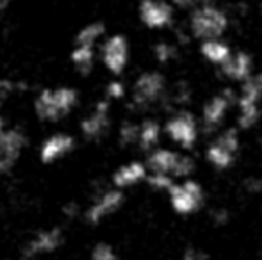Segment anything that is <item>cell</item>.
Instances as JSON below:
<instances>
[{"label": "cell", "mask_w": 262, "mask_h": 260, "mask_svg": "<svg viewBox=\"0 0 262 260\" xmlns=\"http://www.w3.org/2000/svg\"><path fill=\"white\" fill-rule=\"evenodd\" d=\"M79 104V93L72 86L47 87L34 100V111L41 122L55 123L66 118Z\"/></svg>", "instance_id": "6da1fadb"}, {"label": "cell", "mask_w": 262, "mask_h": 260, "mask_svg": "<svg viewBox=\"0 0 262 260\" xmlns=\"http://www.w3.org/2000/svg\"><path fill=\"white\" fill-rule=\"evenodd\" d=\"M230 20L221 7L214 4H198L189 18V31L198 39H216L227 32Z\"/></svg>", "instance_id": "7a4b0ae2"}, {"label": "cell", "mask_w": 262, "mask_h": 260, "mask_svg": "<svg viewBox=\"0 0 262 260\" xmlns=\"http://www.w3.org/2000/svg\"><path fill=\"white\" fill-rule=\"evenodd\" d=\"M166 94V79L161 72H143L132 86V104L146 109L161 102Z\"/></svg>", "instance_id": "3957f363"}, {"label": "cell", "mask_w": 262, "mask_h": 260, "mask_svg": "<svg viewBox=\"0 0 262 260\" xmlns=\"http://www.w3.org/2000/svg\"><path fill=\"white\" fill-rule=\"evenodd\" d=\"M128 57H130V49H128V41L123 34H113L102 43L100 59L107 72L113 75H120L125 72Z\"/></svg>", "instance_id": "277c9868"}, {"label": "cell", "mask_w": 262, "mask_h": 260, "mask_svg": "<svg viewBox=\"0 0 262 260\" xmlns=\"http://www.w3.org/2000/svg\"><path fill=\"white\" fill-rule=\"evenodd\" d=\"M27 146V135L20 129H4L0 132V173H9L20 160Z\"/></svg>", "instance_id": "5b68a950"}, {"label": "cell", "mask_w": 262, "mask_h": 260, "mask_svg": "<svg viewBox=\"0 0 262 260\" xmlns=\"http://www.w3.org/2000/svg\"><path fill=\"white\" fill-rule=\"evenodd\" d=\"M168 191L173 208L179 214H189V212L198 210V207L202 205V200H204L202 187L193 180H187L180 185L173 184Z\"/></svg>", "instance_id": "8992f818"}, {"label": "cell", "mask_w": 262, "mask_h": 260, "mask_svg": "<svg viewBox=\"0 0 262 260\" xmlns=\"http://www.w3.org/2000/svg\"><path fill=\"white\" fill-rule=\"evenodd\" d=\"M166 134L171 137V141L179 143L182 148H191L196 141L198 125L196 120L191 112L180 111L166 123Z\"/></svg>", "instance_id": "52a82bcc"}, {"label": "cell", "mask_w": 262, "mask_h": 260, "mask_svg": "<svg viewBox=\"0 0 262 260\" xmlns=\"http://www.w3.org/2000/svg\"><path fill=\"white\" fill-rule=\"evenodd\" d=\"M235 94L232 89H227L223 93L212 97L207 104L204 105L202 111V125L205 132H212L223 123L225 116H227L228 109H230L232 102H235Z\"/></svg>", "instance_id": "ba28073f"}, {"label": "cell", "mask_w": 262, "mask_h": 260, "mask_svg": "<svg viewBox=\"0 0 262 260\" xmlns=\"http://www.w3.org/2000/svg\"><path fill=\"white\" fill-rule=\"evenodd\" d=\"M138 11L148 29H166L173 21V7L166 0H141Z\"/></svg>", "instance_id": "9c48e42d"}, {"label": "cell", "mask_w": 262, "mask_h": 260, "mask_svg": "<svg viewBox=\"0 0 262 260\" xmlns=\"http://www.w3.org/2000/svg\"><path fill=\"white\" fill-rule=\"evenodd\" d=\"M111 127V105L107 100H100L86 118L80 122V132L86 139H100Z\"/></svg>", "instance_id": "30bf717a"}, {"label": "cell", "mask_w": 262, "mask_h": 260, "mask_svg": "<svg viewBox=\"0 0 262 260\" xmlns=\"http://www.w3.org/2000/svg\"><path fill=\"white\" fill-rule=\"evenodd\" d=\"M61 244H62L61 228L41 230V232L36 233L27 243V246L21 251V257H24V260H34V258L41 257V255H50V253H54Z\"/></svg>", "instance_id": "8fae6325"}, {"label": "cell", "mask_w": 262, "mask_h": 260, "mask_svg": "<svg viewBox=\"0 0 262 260\" xmlns=\"http://www.w3.org/2000/svg\"><path fill=\"white\" fill-rule=\"evenodd\" d=\"M73 148H75L73 135L66 134V132H57V134L49 135L41 143V146H39V160L43 164H52L55 160L68 155Z\"/></svg>", "instance_id": "7c38bea8"}, {"label": "cell", "mask_w": 262, "mask_h": 260, "mask_svg": "<svg viewBox=\"0 0 262 260\" xmlns=\"http://www.w3.org/2000/svg\"><path fill=\"white\" fill-rule=\"evenodd\" d=\"M123 203V193L118 191V189H111V191H105L102 196H98L93 203L88 207L86 210V219L91 223V225H97L102 219L107 218L109 214L116 212L118 208Z\"/></svg>", "instance_id": "4fadbf2b"}, {"label": "cell", "mask_w": 262, "mask_h": 260, "mask_svg": "<svg viewBox=\"0 0 262 260\" xmlns=\"http://www.w3.org/2000/svg\"><path fill=\"white\" fill-rule=\"evenodd\" d=\"M220 66L221 73L227 79L235 80V82H243V80H246L253 73L252 56L246 52H232L230 57Z\"/></svg>", "instance_id": "5bb4252c"}, {"label": "cell", "mask_w": 262, "mask_h": 260, "mask_svg": "<svg viewBox=\"0 0 262 260\" xmlns=\"http://www.w3.org/2000/svg\"><path fill=\"white\" fill-rule=\"evenodd\" d=\"M237 105H259L262 102V72L252 73L246 80H243L241 93L235 98Z\"/></svg>", "instance_id": "9a60e30c"}, {"label": "cell", "mask_w": 262, "mask_h": 260, "mask_svg": "<svg viewBox=\"0 0 262 260\" xmlns=\"http://www.w3.org/2000/svg\"><path fill=\"white\" fill-rule=\"evenodd\" d=\"M146 178V168L141 162H128L121 166L116 173L113 175V182L116 187H130L138 182Z\"/></svg>", "instance_id": "2e32d148"}, {"label": "cell", "mask_w": 262, "mask_h": 260, "mask_svg": "<svg viewBox=\"0 0 262 260\" xmlns=\"http://www.w3.org/2000/svg\"><path fill=\"white\" fill-rule=\"evenodd\" d=\"M97 46H88V45H75L73 43V49L70 52V61H72L73 68L80 73V75H90L91 69L97 61V52H95Z\"/></svg>", "instance_id": "e0dca14e"}, {"label": "cell", "mask_w": 262, "mask_h": 260, "mask_svg": "<svg viewBox=\"0 0 262 260\" xmlns=\"http://www.w3.org/2000/svg\"><path fill=\"white\" fill-rule=\"evenodd\" d=\"M200 54L204 56V59L209 61V63L220 66L230 57L232 50L227 43L220 41V38H216V39H204L200 45Z\"/></svg>", "instance_id": "ac0fdd59"}, {"label": "cell", "mask_w": 262, "mask_h": 260, "mask_svg": "<svg viewBox=\"0 0 262 260\" xmlns=\"http://www.w3.org/2000/svg\"><path fill=\"white\" fill-rule=\"evenodd\" d=\"M177 160H179V153L171 152V150H156L148 157V168L154 173L173 175Z\"/></svg>", "instance_id": "d6986e66"}, {"label": "cell", "mask_w": 262, "mask_h": 260, "mask_svg": "<svg viewBox=\"0 0 262 260\" xmlns=\"http://www.w3.org/2000/svg\"><path fill=\"white\" fill-rule=\"evenodd\" d=\"M105 34V23L104 21H90L88 25L80 27V31L75 36V45H88V46H97L98 41L104 38Z\"/></svg>", "instance_id": "ffe728a7"}, {"label": "cell", "mask_w": 262, "mask_h": 260, "mask_svg": "<svg viewBox=\"0 0 262 260\" xmlns=\"http://www.w3.org/2000/svg\"><path fill=\"white\" fill-rule=\"evenodd\" d=\"M161 137V125L154 120H146L139 125V135H138V145L143 150H150L159 143Z\"/></svg>", "instance_id": "44dd1931"}, {"label": "cell", "mask_w": 262, "mask_h": 260, "mask_svg": "<svg viewBox=\"0 0 262 260\" xmlns=\"http://www.w3.org/2000/svg\"><path fill=\"white\" fill-rule=\"evenodd\" d=\"M207 159L209 162H212L216 168H228L232 162H234L235 159V153L228 152L227 148H223V146H220L217 143H212V145L207 148Z\"/></svg>", "instance_id": "7402d4cb"}, {"label": "cell", "mask_w": 262, "mask_h": 260, "mask_svg": "<svg viewBox=\"0 0 262 260\" xmlns=\"http://www.w3.org/2000/svg\"><path fill=\"white\" fill-rule=\"evenodd\" d=\"M239 107V118L237 123L241 129H252L260 118L259 105H237Z\"/></svg>", "instance_id": "603a6c76"}, {"label": "cell", "mask_w": 262, "mask_h": 260, "mask_svg": "<svg viewBox=\"0 0 262 260\" xmlns=\"http://www.w3.org/2000/svg\"><path fill=\"white\" fill-rule=\"evenodd\" d=\"M138 135H139V125L132 122H125L120 127L118 132V137H120L121 146H130V145H138Z\"/></svg>", "instance_id": "cb8c5ba5"}, {"label": "cell", "mask_w": 262, "mask_h": 260, "mask_svg": "<svg viewBox=\"0 0 262 260\" xmlns=\"http://www.w3.org/2000/svg\"><path fill=\"white\" fill-rule=\"evenodd\" d=\"M214 143H217L220 146H223V148H227L228 152L235 153L239 150V135H237V130L235 129H228L225 130L223 134L220 135V137L216 139Z\"/></svg>", "instance_id": "d4e9b609"}, {"label": "cell", "mask_w": 262, "mask_h": 260, "mask_svg": "<svg viewBox=\"0 0 262 260\" xmlns=\"http://www.w3.org/2000/svg\"><path fill=\"white\" fill-rule=\"evenodd\" d=\"M154 54H156V59L159 63H169L171 59H175L177 56V49L171 43H157L156 49H154Z\"/></svg>", "instance_id": "484cf974"}, {"label": "cell", "mask_w": 262, "mask_h": 260, "mask_svg": "<svg viewBox=\"0 0 262 260\" xmlns=\"http://www.w3.org/2000/svg\"><path fill=\"white\" fill-rule=\"evenodd\" d=\"M194 170V162L193 159L186 155H179V160H177L175 171H173V177H189Z\"/></svg>", "instance_id": "4316f807"}, {"label": "cell", "mask_w": 262, "mask_h": 260, "mask_svg": "<svg viewBox=\"0 0 262 260\" xmlns=\"http://www.w3.org/2000/svg\"><path fill=\"white\" fill-rule=\"evenodd\" d=\"M18 89H20L18 82H14L11 79H0V105L9 100L14 93H18Z\"/></svg>", "instance_id": "83f0119b"}, {"label": "cell", "mask_w": 262, "mask_h": 260, "mask_svg": "<svg viewBox=\"0 0 262 260\" xmlns=\"http://www.w3.org/2000/svg\"><path fill=\"white\" fill-rule=\"evenodd\" d=\"M148 185L154 189H159V191H162V189H169L173 185V180L169 175H164V173H154L148 177Z\"/></svg>", "instance_id": "f1b7e54d"}, {"label": "cell", "mask_w": 262, "mask_h": 260, "mask_svg": "<svg viewBox=\"0 0 262 260\" xmlns=\"http://www.w3.org/2000/svg\"><path fill=\"white\" fill-rule=\"evenodd\" d=\"M90 260H116V253L114 250L105 243H100L93 248V253H91Z\"/></svg>", "instance_id": "f546056e"}, {"label": "cell", "mask_w": 262, "mask_h": 260, "mask_svg": "<svg viewBox=\"0 0 262 260\" xmlns=\"http://www.w3.org/2000/svg\"><path fill=\"white\" fill-rule=\"evenodd\" d=\"M107 100H121L125 97V86L120 80H113V82L107 84L105 87Z\"/></svg>", "instance_id": "4dcf8cb0"}, {"label": "cell", "mask_w": 262, "mask_h": 260, "mask_svg": "<svg viewBox=\"0 0 262 260\" xmlns=\"http://www.w3.org/2000/svg\"><path fill=\"white\" fill-rule=\"evenodd\" d=\"M179 7H194L198 4H204V2H209V0H173Z\"/></svg>", "instance_id": "1f68e13d"}, {"label": "cell", "mask_w": 262, "mask_h": 260, "mask_svg": "<svg viewBox=\"0 0 262 260\" xmlns=\"http://www.w3.org/2000/svg\"><path fill=\"white\" fill-rule=\"evenodd\" d=\"M182 260H205V257L202 253H198V251H193V250H189L186 255H184V258Z\"/></svg>", "instance_id": "d6a6232c"}, {"label": "cell", "mask_w": 262, "mask_h": 260, "mask_svg": "<svg viewBox=\"0 0 262 260\" xmlns=\"http://www.w3.org/2000/svg\"><path fill=\"white\" fill-rule=\"evenodd\" d=\"M6 129V122H4V116H2V111H0V132Z\"/></svg>", "instance_id": "836d02e7"}, {"label": "cell", "mask_w": 262, "mask_h": 260, "mask_svg": "<svg viewBox=\"0 0 262 260\" xmlns=\"http://www.w3.org/2000/svg\"><path fill=\"white\" fill-rule=\"evenodd\" d=\"M7 4H9V0H0V11H2V9H6V7H7Z\"/></svg>", "instance_id": "e575fe53"}]
</instances>
